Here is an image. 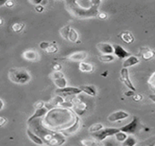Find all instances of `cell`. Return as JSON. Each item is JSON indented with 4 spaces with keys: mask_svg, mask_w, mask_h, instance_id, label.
<instances>
[{
    "mask_svg": "<svg viewBox=\"0 0 155 146\" xmlns=\"http://www.w3.org/2000/svg\"><path fill=\"white\" fill-rule=\"evenodd\" d=\"M3 108H4V102L1 99H0V111H1Z\"/></svg>",
    "mask_w": 155,
    "mask_h": 146,
    "instance_id": "46",
    "label": "cell"
},
{
    "mask_svg": "<svg viewBox=\"0 0 155 146\" xmlns=\"http://www.w3.org/2000/svg\"><path fill=\"white\" fill-rule=\"evenodd\" d=\"M99 59L101 61V62H112L115 60V57L112 55V54H108V55H101L99 57Z\"/></svg>",
    "mask_w": 155,
    "mask_h": 146,
    "instance_id": "29",
    "label": "cell"
},
{
    "mask_svg": "<svg viewBox=\"0 0 155 146\" xmlns=\"http://www.w3.org/2000/svg\"><path fill=\"white\" fill-rule=\"evenodd\" d=\"M140 54H141L142 58H144L145 60H150L154 56V52L151 51L150 49L147 48H140Z\"/></svg>",
    "mask_w": 155,
    "mask_h": 146,
    "instance_id": "23",
    "label": "cell"
},
{
    "mask_svg": "<svg viewBox=\"0 0 155 146\" xmlns=\"http://www.w3.org/2000/svg\"><path fill=\"white\" fill-rule=\"evenodd\" d=\"M81 127V120H80V117H76V121L75 123H73L70 127L68 128H66V129H62L60 130V133H62L64 136H69V135H72L73 133L77 132L79 131Z\"/></svg>",
    "mask_w": 155,
    "mask_h": 146,
    "instance_id": "9",
    "label": "cell"
},
{
    "mask_svg": "<svg viewBox=\"0 0 155 146\" xmlns=\"http://www.w3.org/2000/svg\"><path fill=\"white\" fill-rule=\"evenodd\" d=\"M14 5H15V3H14V1H12V0H7V2H6V4H5V6H6L7 8H13Z\"/></svg>",
    "mask_w": 155,
    "mask_h": 146,
    "instance_id": "38",
    "label": "cell"
},
{
    "mask_svg": "<svg viewBox=\"0 0 155 146\" xmlns=\"http://www.w3.org/2000/svg\"><path fill=\"white\" fill-rule=\"evenodd\" d=\"M7 122H8L7 118H5L3 116H0V127H3L5 124H7Z\"/></svg>",
    "mask_w": 155,
    "mask_h": 146,
    "instance_id": "37",
    "label": "cell"
},
{
    "mask_svg": "<svg viewBox=\"0 0 155 146\" xmlns=\"http://www.w3.org/2000/svg\"><path fill=\"white\" fill-rule=\"evenodd\" d=\"M42 1H43V0H29V3L35 5V7H36V6L41 5Z\"/></svg>",
    "mask_w": 155,
    "mask_h": 146,
    "instance_id": "40",
    "label": "cell"
},
{
    "mask_svg": "<svg viewBox=\"0 0 155 146\" xmlns=\"http://www.w3.org/2000/svg\"><path fill=\"white\" fill-rule=\"evenodd\" d=\"M103 129H104L103 124L99 122V123H94V124H92L91 126H90L89 131H90L91 133H95V132H98V131H101V130H103Z\"/></svg>",
    "mask_w": 155,
    "mask_h": 146,
    "instance_id": "27",
    "label": "cell"
},
{
    "mask_svg": "<svg viewBox=\"0 0 155 146\" xmlns=\"http://www.w3.org/2000/svg\"><path fill=\"white\" fill-rule=\"evenodd\" d=\"M132 98L135 101H140L142 100V95L141 94H134V96Z\"/></svg>",
    "mask_w": 155,
    "mask_h": 146,
    "instance_id": "42",
    "label": "cell"
},
{
    "mask_svg": "<svg viewBox=\"0 0 155 146\" xmlns=\"http://www.w3.org/2000/svg\"><path fill=\"white\" fill-rule=\"evenodd\" d=\"M120 38H121V40L127 44H130L134 41V37L133 35L130 32V31H123L120 33Z\"/></svg>",
    "mask_w": 155,
    "mask_h": 146,
    "instance_id": "22",
    "label": "cell"
},
{
    "mask_svg": "<svg viewBox=\"0 0 155 146\" xmlns=\"http://www.w3.org/2000/svg\"><path fill=\"white\" fill-rule=\"evenodd\" d=\"M125 95H126L127 97H133V96H134V91H126V92H125Z\"/></svg>",
    "mask_w": 155,
    "mask_h": 146,
    "instance_id": "44",
    "label": "cell"
},
{
    "mask_svg": "<svg viewBox=\"0 0 155 146\" xmlns=\"http://www.w3.org/2000/svg\"><path fill=\"white\" fill-rule=\"evenodd\" d=\"M138 63H140V58H138V57H136V56H130L129 58H127L124 61H123V63H122V66H123V68H130V67H132V66H135V65H137Z\"/></svg>",
    "mask_w": 155,
    "mask_h": 146,
    "instance_id": "16",
    "label": "cell"
},
{
    "mask_svg": "<svg viewBox=\"0 0 155 146\" xmlns=\"http://www.w3.org/2000/svg\"><path fill=\"white\" fill-rule=\"evenodd\" d=\"M70 28H70L69 26H65V27H63V28L59 30V34H60V36L62 37V38L68 39V33H69Z\"/></svg>",
    "mask_w": 155,
    "mask_h": 146,
    "instance_id": "30",
    "label": "cell"
},
{
    "mask_svg": "<svg viewBox=\"0 0 155 146\" xmlns=\"http://www.w3.org/2000/svg\"><path fill=\"white\" fill-rule=\"evenodd\" d=\"M8 78L10 81L16 84H27L31 81V76L27 69L17 68H9Z\"/></svg>",
    "mask_w": 155,
    "mask_h": 146,
    "instance_id": "2",
    "label": "cell"
},
{
    "mask_svg": "<svg viewBox=\"0 0 155 146\" xmlns=\"http://www.w3.org/2000/svg\"><path fill=\"white\" fill-rule=\"evenodd\" d=\"M3 24V19L1 18H0V26H1Z\"/></svg>",
    "mask_w": 155,
    "mask_h": 146,
    "instance_id": "48",
    "label": "cell"
},
{
    "mask_svg": "<svg viewBox=\"0 0 155 146\" xmlns=\"http://www.w3.org/2000/svg\"><path fill=\"white\" fill-rule=\"evenodd\" d=\"M6 0H0V7H2V6H5L6 4Z\"/></svg>",
    "mask_w": 155,
    "mask_h": 146,
    "instance_id": "47",
    "label": "cell"
},
{
    "mask_svg": "<svg viewBox=\"0 0 155 146\" xmlns=\"http://www.w3.org/2000/svg\"><path fill=\"white\" fill-rule=\"evenodd\" d=\"M97 48L101 53H102V55H108V54L114 53L113 45H111L110 43H106V42L99 43V44H97Z\"/></svg>",
    "mask_w": 155,
    "mask_h": 146,
    "instance_id": "13",
    "label": "cell"
},
{
    "mask_svg": "<svg viewBox=\"0 0 155 146\" xmlns=\"http://www.w3.org/2000/svg\"><path fill=\"white\" fill-rule=\"evenodd\" d=\"M52 68H53L54 71H60L61 68H62V67H61L60 64H54L53 67H52Z\"/></svg>",
    "mask_w": 155,
    "mask_h": 146,
    "instance_id": "41",
    "label": "cell"
},
{
    "mask_svg": "<svg viewBox=\"0 0 155 146\" xmlns=\"http://www.w3.org/2000/svg\"><path fill=\"white\" fill-rule=\"evenodd\" d=\"M65 141H66L65 136L62 133H60V132H56V134L54 135V137L48 142V145H49V146H60Z\"/></svg>",
    "mask_w": 155,
    "mask_h": 146,
    "instance_id": "14",
    "label": "cell"
},
{
    "mask_svg": "<svg viewBox=\"0 0 155 146\" xmlns=\"http://www.w3.org/2000/svg\"><path fill=\"white\" fill-rule=\"evenodd\" d=\"M79 69L83 73H91L94 70V67L92 64L83 61L79 64Z\"/></svg>",
    "mask_w": 155,
    "mask_h": 146,
    "instance_id": "21",
    "label": "cell"
},
{
    "mask_svg": "<svg viewBox=\"0 0 155 146\" xmlns=\"http://www.w3.org/2000/svg\"><path fill=\"white\" fill-rule=\"evenodd\" d=\"M148 85L152 89L155 90V72L150 77L149 81H148Z\"/></svg>",
    "mask_w": 155,
    "mask_h": 146,
    "instance_id": "33",
    "label": "cell"
},
{
    "mask_svg": "<svg viewBox=\"0 0 155 146\" xmlns=\"http://www.w3.org/2000/svg\"><path fill=\"white\" fill-rule=\"evenodd\" d=\"M58 48L56 44H50V46L48 47V48L46 51L48 54H55L58 52Z\"/></svg>",
    "mask_w": 155,
    "mask_h": 146,
    "instance_id": "32",
    "label": "cell"
},
{
    "mask_svg": "<svg viewBox=\"0 0 155 146\" xmlns=\"http://www.w3.org/2000/svg\"><path fill=\"white\" fill-rule=\"evenodd\" d=\"M130 117L129 112L125 111H114L112 113H110L108 116V121L110 122H117V121H123L127 118Z\"/></svg>",
    "mask_w": 155,
    "mask_h": 146,
    "instance_id": "8",
    "label": "cell"
},
{
    "mask_svg": "<svg viewBox=\"0 0 155 146\" xmlns=\"http://www.w3.org/2000/svg\"><path fill=\"white\" fill-rule=\"evenodd\" d=\"M140 125V120L137 116H133V119L126 125L120 128V131H123L127 134H134L138 129V126Z\"/></svg>",
    "mask_w": 155,
    "mask_h": 146,
    "instance_id": "5",
    "label": "cell"
},
{
    "mask_svg": "<svg viewBox=\"0 0 155 146\" xmlns=\"http://www.w3.org/2000/svg\"><path fill=\"white\" fill-rule=\"evenodd\" d=\"M70 101H71V102H72V104H73V106H72V108H71V109L75 111V113H76V114H78L79 116L82 115V114L87 111L88 105H87L85 102L81 101L80 99L74 98V99H73V100H71Z\"/></svg>",
    "mask_w": 155,
    "mask_h": 146,
    "instance_id": "7",
    "label": "cell"
},
{
    "mask_svg": "<svg viewBox=\"0 0 155 146\" xmlns=\"http://www.w3.org/2000/svg\"><path fill=\"white\" fill-rule=\"evenodd\" d=\"M33 107H34V109H35V110H38V109H41V108L46 107V104H45V102H44V101H36V102L34 103Z\"/></svg>",
    "mask_w": 155,
    "mask_h": 146,
    "instance_id": "35",
    "label": "cell"
},
{
    "mask_svg": "<svg viewBox=\"0 0 155 146\" xmlns=\"http://www.w3.org/2000/svg\"><path fill=\"white\" fill-rule=\"evenodd\" d=\"M119 131H120V128H104L103 130L95 132V133H91L92 137L98 141H104L106 138L110 137V136H114L116 133H118Z\"/></svg>",
    "mask_w": 155,
    "mask_h": 146,
    "instance_id": "3",
    "label": "cell"
},
{
    "mask_svg": "<svg viewBox=\"0 0 155 146\" xmlns=\"http://www.w3.org/2000/svg\"><path fill=\"white\" fill-rule=\"evenodd\" d=\"M27 134H28V138L30 139V141H33L34 143H36L37 145H42L44 143V141H42V139L39 136H38L35 132H33L29 128L27 129Z\"/></svg>",
    "mask_w": 155,
    "mask_h": 146,
    "instance_id": "18",
    "label": "cell"
},
{
    "mask_svg": "<svg viewBox=\"0 0 155 146\" xmlns=\"http://www.w3.org/2000/svg\"><path fill=\"white\" fill-rule=\"evenodd\" d=\"M113 48H114V55L120 58V59H123V58H129L130 55V52H128L124 48H122L121 46L120 45H117V44H113Z\"/></svg>",
    "mask_w": 155,
    "mask_h": 146,
    "instance_id": "11",
    "label": "cell"
},
{
    "mask_svg": "<svg viewBox=\"0 0 155 146\" xmlns=\"http://www.w3.org/2000/svg\"><path fill=\"white\" fill-rule=\"evenodd\" d=\"M115 138H116V140L118 141H120V142H123L127 138H128V134L127 133H125V132H123V131H119L118 133H116L115 135Z\"/></svg>",
    "mask_w": 155,
    "mask_h": 146,
    "instance_id": "31",
    "label": "cell"
},
{
    "mask_svg": "<svg viewBox=\"0 0 155 146\" xmlns=\"http://www.w3.org/2000/svg\"><path fill=\"white\" fill-rule=\"evenodd\" d=\"M98 18H99L100 19H105V18H107V14L104 13V12H101V13H99Z\"/></svg>",
    "mask_w": 155,
    "mask_h": 146,
    "instance_id": "43",
    "label": "cell"
},
{
    "mask_svg": "<svg viewBox=\"0 0 155 146\" xmlns=\"http://www.w3.org/2000/svg\"><path fill=\"white\" fill-rule=\"evenodd\" d=\"M65 102V99L63 98V97H61V96H59V95H56L50 101H49V109L51 108V107H61L62 106V104Z\"/></svg>",
    "mask_w": 155,
    "mask_h": 146,
    "instance_id": "20",
    "label": "cell"
},
{
    "mask_svg": "<svg viewBox=\"0 0 155 146\" xmlns=\"http://www.w3.org/2000/svg\"><path fill=\"white\" fill-rule=\"evenodd\" d=\"M44 9H45V7H43L42 5H38V6H36V7H35V10H36L38 13H41V12H43V11H44Z\"/></svg>",
    "mask_w": 155,
    "mask_h": 146,
    "instance_id": "39",
    "label": "cell"
},
{
    "mask_svg": "<svg viewBox=\"0 0 155 146\" xmlns=\"http://www.w3.org/2000/svg\"><path fill=\"white\" fill-rule=\"evenodd\" d=\"M120 81L130 90L132 91H136V88L134 87V85L132 84L130 79V73H129V69L122 68L120 70Z\"/></svg>",
    "mask_w": 155,
    "mask_h": 146,
    "instance_id": "6",
    "label": "cell"
},
{
    "mask_svg": "<svg viewBox=\"0 0 155 146\" xmlns=\"http://www.w3.org/2000/svg\"><path fill=\"white\" fill-rule=\"evenodd\" d=\"M64 77V74L61 72V71H54L51 75V78L52 80H56V79H59V78H63Z\"/></svg>",
    "mask_w": 155,
    "mask_h": 146,
    "instance_id": "34",
    "label": "cell"
},
{
    "mask_svg": "<svg viewBox=\"0 0 155 146\" xmlns=\"http://www.w3.org/2000/svg\"><path fill=\"white\" fill-rule=\"evenodd\" d=\"M68 40H69L72 43H76L79 41V34H78V32L75 28H70L68 37Z\"/></svg>",
    "mask_w": 155,
    "mask_h": 146,
    "instance_id": "24",
    "label": "cell"
},
{
    "mask_svg": "<svg viewBox=\"0 0 155 146\" xmlns=\"http://www.w3.org/2000/svg\"><path fill=\"white\" fill-rule=\"evenodd\" d=\"M149 99H150L152 102H154V103H155V94H151V95H150V96H149Z\"/></svg>",
    "mask_w": 155,
    "mask_h": 146,
    "instance_id": "45",
    "label": "cell"
},
{
    "mask_svg": "<svg viewBox=\"0 0 155 146\" xmlns=\"http://www.w3.org/2000/svg\"><path fill=\"white\" fill-rule=\"evenodd\" d=\"M53 82L58 89H63V88L67 87V80L65 79V77L53 80Z\"/></svg>",
    "mask_w": 155,
    "mask_h": 146,
    "instance_id": "25",
    "label": "cell"
},
{
    "mask_svg": "<svg viewBox=\"0 0 155 146\" xmlns=\"http://www.w3.org/2000/svg\"><path fill=\"white\" fill-rule=\"evenodd\" d=\"M38 146H42V145H38Z\"/></svg>",
    "mask_w": 155,
    "mask_h": 146,
    "instance_id": "49",
    "label": "cell"
},
{
    "mask_svg": "<svg viewBox=\"0 0 155 146\" xmlns=\"http://www.w3.org/2000/svg\"><path fill=\"white\" fill-rule=\"evenodd\" d=\"M82 92L86 93L87 95L91 96V97H95L97 96V90L95 89L94 86L91 85H81L79 87Z\"/></svg>",
    "mask_w": 155,
    "mask_h": 146,
    "instance_id": "17",
    "label": "cell"
},
{
    "mask_svg": "<svg viewBox=\"0 0 155 146\" xmlns=\"http://www.w3.org/2000/svg\"><path fill=\"white\" fill-rule=\"evenodd\" d=\"M25 23H23V22H16V23H14L12 26H11V29L13 30V31H15V32H17V33H19V32H21L23 29H24V28H25Z\"/></svg>",
    "mask_w": 155,
    "mask_h": 146,
    "instance_id": "28",
    "label": "cell"
},
{
    "mask_svg": "<svg viewBox=\"0 0 155 146\" xmlns=\"http://www.w3.org/2000/svg\"><path fill=\"white\" fill-rule=\"evenodd\" d=\"M81 142L83 146H104L102 141L96 139H83Z\"/></svg>",
    "mask_w": 155,
    "mask_h": 146,
    "instance_id": "19",
    "label": "cell"
},
{
    "mask_svg": "<svg viewBox=\"0 0 155 146\" xmlns=\"http://www.w3.org/2000/svg\"><path fill=\"white\" fill-rule=\"evenodd\" d=\"M100 0H70L65 2L66 10L69 15L78 19H89L98 18Z\"/></svg>",
    "mask_w": 155,
    "mask_h": 146,
    "instance_id": "1",
    "label": "cell"
},
{
    "mask_svg": "<svg viewBox=\"0 0 155 146\" xmlns=\"http://www.w3.org/2000/svg\"><path fill=\"white\" fill-rule=\"evenodd\" d=\"M22 57L28 60V61H38L39 59V54L38 53V51L36 49H28L25 50L22 54Z\"/></svg>",
    "mask_w": 155,
    "mask_h": 146,
    "instance_id": "12",
    "label": "cell"
},
{
    "mask_svg": "<svg viewBox=\"0 0 155 146\" xmlns=\"http://www.w3.org/2000/svg\"><path fill=\"white\" fill-rule=\"evenodd\" d=\"M56 94L59 95L61 97H63L64 99L66 97H75L76 95L81 94L82 91L79 87H70V86H67L63 89H57L56 90Z\"/></svg>",
    "mask_w": 155,
    "mask_h": 146,
    "instance_id": "4",
    "label": "cell"
},
{
    "mask_svg": "<svg viewBox=\"0 0 155 146\" xmlns=\"http://www.w3.org/2000/svg\"><path fill=\"white\" fill-rule=\"evenodd\" d=\"M136 143H137V140L132 135H129L128 138L122 142L121 146H135Z\"/></svg>",
    "mask_w": 155,
    "mask_h": 146,
    "instance_id": "26",
    "label": "cell"
},
{
    "mask_svg": "<svg viewBox=\"0 0 155 146\" xmlns=\"http://www.w3.org/2000/svg\"><path fill=\"white\" fill-rule=\"evenodd\" d=\"M88 57V53L86 51H76L73 52L69 55H68L66 57L67 59L70 60V61H74V62H83Z\"/></svg>",
    "mask_w": 155,
    "mask_h": 146,
    "instance_id": "10",
    "label": "cell"
},
{
    "mask_svg": "<svg viewBox=\"0 0 155 146\" xmlns=\"http://www.w3.org/2000/svg\"><path fill=\"white\" fill-rule=\"evenodd\" d=\"M48 111H49V110H48L47 107H44V108H41V109L36 110V111H35V112L33 113V115H32L30 118H28V123L31 122L32 121H34V120H36V119H39V118H41V117H43V116L47 115V114L48 113Z\"/></svg>",
    "mask_w": 155,
    "mask_h": 146,
    "instance_id": "15",
    "label": "cell"
},
{
    "mask_svg": "<svg viewBox=\"0 0 155 146\" xmlns=\"http://www.w3.org/2000/svg\"><path fill=\"white\" fill-rule=\"evenodd\" d=\"M50 44H51V43H49V42L42 41V42L39 43V48H40L41 49H43V50H47V49L48 48V47L50 46Z\"/></svg>",
    "mask_w": 155,
    "mask_h": 146,
    "instance_id": "36",
    "label": "cell"
}]
</instances>
